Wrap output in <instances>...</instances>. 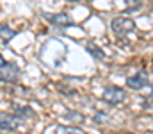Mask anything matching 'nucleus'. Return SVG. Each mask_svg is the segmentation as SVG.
<instances>
[{
	"label": "nucleus",
	"mask_w": 153,
	"mask_h": 134,
	"mask_svg": "<svg viewBox=\"0 0 153 134\" xmlns=\"http://www.w3.org/2000/svg\"><path fill=\"white\" fill-rule=\"evenodd\" d=\"M111 29L117 38H126L135 31V23H134V20H130L126 16H117V18L112 20Z\"/></svg>",
	"instance_id": "obj_1"
},
{
	"label": "nucleus",
	"mask_w": 153,
	"mask_h": 134,
	"mask_svg": "<svg viewBox=\"0 0 153 134\" xmlns=\"http://www.w3.org/2000/svg\"><path fill=\"white\" fill-rule=\"evenodd\" d=\"M0 79H2V82H7V84L18 82V79H20V70H18V66L13 64V63H9V61H5V59L2 57V59H0Z\"/></svg>",
	"instance_id": "obj_2"
},
{
	"label": "nucleus",
	"mask_w": 153,
	"mask_h": 134,
	"mask_svg": "<svg viewBox=\"0 0 153 134\" xmlns=\"http://www.w3.org/2000/svg\"><path fill=\"white\" fill-rule=\"evenodd\" d=\"M102 98H103V102H107L111 106H119L126 98V93L119 86H107L103 89V93H102Z\"/></svg>",
	"instance_id": "obj_3"
},
{
	"label": "nucleus",
	"mask_w": 153,
	"mask_h": 134,
	"mask_svg": "<svg viewBox=\"0 0 153 134\" xmlns=\"http://www.w3.org/2000/svg\"><path fill=\"white\" fill-rule=\"evenodd\" d=\"M0 127L4 131H22V129H25L22 116H18V115H7V113L0 115Z\"/></svg>",
	"instance_id": "obj_4"
},
{
	"label": "nucleus",
	"mask_w": 153,
	"mask_h": 134,
	"mask_svg": "<svg viewBox=\"0 0 153 134\" xmlns=\"http://www.w3.org/2000/svg\"><path fill=\"white\" fill-rule=\"evenodd\" d=\"M150 82V75L146 72H135V75L126 79V86L130 89H143L144 86H148Z\"/></svg>",
	"instance_id": "obj_5"
},
{
	"label": "nucleus",
	"mask_w": 153,
	"mask_h": 134,
	"mask_svg": "<svg viewBox=\"0 0 153 134\" xmlns=\"http://www.w3.org/2000/svg\"><path fill=\"white\" fill-rule=\"evenodd\" d=\"M45 18L53 23V25H59V27H64V25H73V18L66 13H57V14H45Z\"/></svg>",
	"instance_id": "obj_6"
},
{
	"label": "nucleus",
	"mask_w": 153,
	"mask_h": 134,
	"mask_svg": "<svg viewBox=\"0 0 153 134\" xmlns=\"http://www.w3.org/2000/svg\"><path fill=\"white\" fill-rule=\"evenodd\" d=\"M16 36V31L14 29H11V27H7V25H2V29H0V38H2V43L7 45L13 38Z\"/></svg>",
	"instance_id": "obj_7"
},
{
	"label": "nucleus",
	"mask_w": 153,
	"mask_h": 134,
	"mask_svg": "<svg viewBox=\"0 0 153 134\" xmlns=\"http://www.w3.org/2000/svg\"><path fill=\"white\" fill-rule=\"evenodd\" d=\"M55 134H87V133H84L78 127H71V125H59Z\"/></svg>",
	"instance_id": "obj_8"
},
{
	"label": "nucleus",
	"mask_w": 153,
	"mask_h": 134,
	"mask_svg": "<svg viewBox=\"0 0 153 134\" xmlns=\"http://www.w3.org/2000/svg\"><path fill=\"white\" fill-rule=\"evenodd\" d=\"M85 50L89 52V54H93V55H96V59H105V54H103V50L102 48H98L96 45H91V43H87L85 45Z\"/></svg>",
	"instance_id": "obj_9"
},
{
	"label": "nucleus",
	"mask_w": 153,
	"mask_h": 134,
	"mask_svg": "<svg viewBox=\"0 0 153 134\" xmlns=\"http://www.w3.org/2000/svg\"><path fill=\"white\" fill-rule=\"evenodd\" d=\"M66 118L75 120V122H84V116H82L80 113H71V111H68V113H66Z\"/></svg>",
	"instance_id": "obj_10"
},
{
	"label": "nucleus",
	"mask_w": 153,
	"mask_h": 134,
	"mask_svg": "<svg viewBox=\"0 0 153 134\" xmlns=\"http://www.w3.org/2000/svg\"><path fill=\"white\" fill-rule=\"evenodd\" d=\"M96 115H98V116H96V120H98V122H103V120H107V115H105V113H96Z\"/></svg>",
	"instance_id": "obj_11"
},
{
	"label": "nucleus",
	"mask_w": 153,
	"mask_h": 134,
	"mask_svg": "<svg viewBox=\"0 0 153 134\" xmlns=\"http://www.w3.org/2000/svg\"><path fill=\"white\" fill-rule=\"evenodd\" d=\"M148 98H150V100H153V86H152V89H150V95H148Z\"/></svg>",
	"instance_id": "obj_12"
},
{
	"label": "nucleus",
	"mask_w": 153,
	"mask_h": 134,
	"mask_svg": "<svg viewBox=\"0 0 153 134\" xmlns=\"http://www.w3.org/2000/svg\"><path fill=\"white\" fill-rule=\"evenodd\" d=\"M68 2H78V0H68Z\"/></svg>",
	"instance_id": "obj_13"
},
{
	"label": "nucleus",
	"mask_w": 153,
	"mask_h": 134,
	"mask_svg": "<svg viewBox=\"0 0 153 134\" xmlns=\"http://www.w3.org/2000/svg\"><path fill=\"white\" fill-rule=\"evenodd\" d=\"M125 134H132V133H125Z\"/></svg>",
	"instance_id": "obj_14"
}]
</instances>
